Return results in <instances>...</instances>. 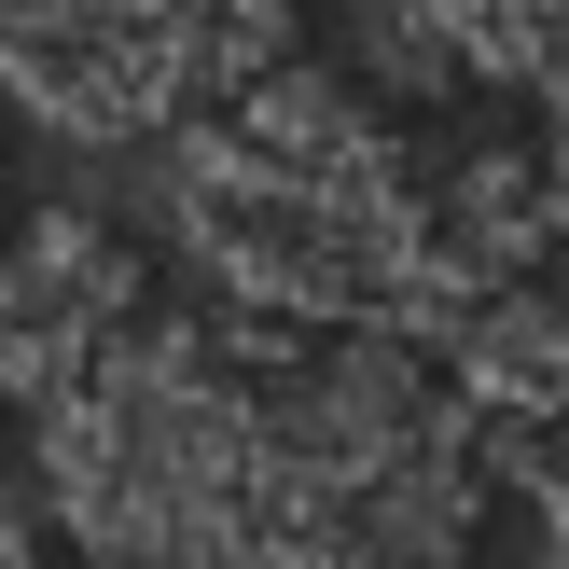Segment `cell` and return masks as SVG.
Wrapping results in <instances>:
<instances>
[{
  "instance_id": "obj_1",
  "label": "cell",
  "mask_w": 569,
  "mask_h": 569,
  "mask_svg": "<svg viewBox=\"0 0 569 569\" xmlns=\"http://www.w3.org/2000/svg\"><path fill=\"white\" fill-rule=\"evenodd\" d=\"M98 167V209L126 237H167L209 306L250 333L306 320H431L459 278L431 264V209H417V153L389 111L320 56H264L222 98V126H153Z\"/></svg>"
},
{
  "instance_id": "obj_2",
  "label": "cell",
  "mask_w": 569,
  "mask_h": 569,
  "mask_svg": "<svg viewBox=\"0 0 569 569\" xmlns=\"http://www.w3.org/2000/svg\"><path fill=\"white\" fill-rule=\"evenodd\" d=\"M42 431V500L70 569H306L333 542V500H306L264 459L250 417V361L222 348V320H126L70 361L56 389H28Z\"/></svg>"
},
{
  "instance_id": "obj_3",
  "label": "cell",
  "mask_w": 569,
  "mask_h": 569,
  "mask_svg": "<svg viewBox=\"0 0 569 569\" xmlns=\"http://www.w3.org/2000/svg\"><path fill=\"white\" fill-rule=\"evenodd\" d=\"M209 0H0V111L56 153H126L181 126Z\"/></svg>"
},
{
  "instance_id": "obj_4",
  "label": "cell",
  "mask_w": 569,
  "mask_h": 569,
  "mask_svg": "<svg viewBox=\"0 0 569 569\" xmlns=\"http://www.w3.org/2000/svg\"><path fill=\"white\" fill-rule=\"evenodd\" d=\"M139 306V237L111 209H0V389H56Z\"/></svg>"
},
{
  "instance_id": "obj_5",
  "label": "cell",
  "mask_w": 569,
  "mask_h": 569,
  "mask_svg": "<svg viewBox=\"0 0 569 569\" xmlns=\"http://www.w3.org/2000/svg\"><path fill=\"white\" fill-rule=\"evenodd\" d=\"M431 361L445 389H459V417H487V431H556V306H542V264H500V278H459V292L431 306Z\"/></svg>"
},
{
  "instance_id": "obj_6",
  "label": "cell",
  "mask_w": 569,
  "mask_h": 569,
  "mask_svg": "<svg viewBox=\"0 0 569 569\" xmlns=\"http://www.w3.org/2000/svg\"><path fill=\"white\" fill-rule=\"evenodd\" d=\"M320 70H348L376 111H459L487 83L445 0H320Z\"/></svg>"
},
{
  "instance_id": "obj_7",
  "label": "cell",
  "mask_w": 569,
  "mask_h": 569,
  "mask_svg": "<svg viewBox=\"0 0 569 569\" xmlns=\"http://www.w3.org/2000/svg\"><path fill=\"white\" fill-rule=\"evenodd\" d=\"M445 14H459V42H472V70L487 83H542V42H556V0H445Z\"/></svg>"
},
{
  "instance_id": "obj_8",
  "label": "cell",
  "mask_w": 569,
  "mask_h": 569,
  "mask_svg": "<svg viewBox=\"0 0 569 569\" xmlns=\"http://www.w3.org/2000/svg\"><path fill=\"white\" fill-rule=\"evenodd\" d=\"M0 569H70V556H56V528H42V515H28V500H14V487H0Z\"/></svg>"
}]
</instances>
